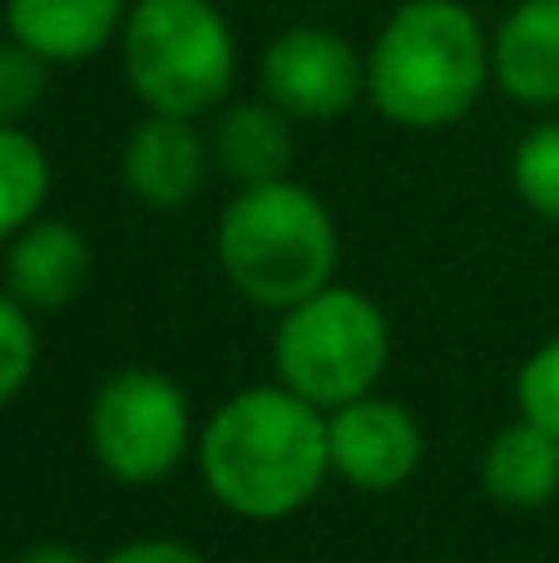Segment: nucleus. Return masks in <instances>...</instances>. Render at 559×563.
Segmentation results:
<instances>
[{"mask_svg": "<svg viewBox=\"0 0 559 563\" xmlns=\"http://www.w3.org/2000/svg\"><path fill=\"white\" fill-rule=\"evenodd\" d=\"M491 85L520 109H559V0H515L491 30Z\"/></svg>", "mask_w": 559, "mask_h": 563, "instance_id": "10", "label": "nucleus"}, {"mask_svg": "<svg viewBox=\"0 0 559 563\" xmlns=\"http://www.w3.org/2000/svg\"><path fill=\"white\" fill-rule=\"evenodd\" d=\"M198 475L213 505L248 525L293 519L332 479L327 410L287 386H248L218 400L198 426Z\"/></svg>", "mask_w": 559, "mask_h": 563, "instance_id": "1", "label": "nucleus"}, {"mask_svg": "<svg viewBox=\"0 0 559 563\" xmlns=\"http://www.w3.org/2000/svg\"><path fill=\"white\" fill-rule=\"evenodd\" d=\"M392 366V321L366 291L332 287L277 311L273 371L277 386L317 410H337L372 396Z\"/></svg>", "mask_w": 559, "mask_h": 563, "instance_id": "5", "label": "nucleus"}, {"mask_svg": "<svg viewBox=\"0 0 559 563\" xmlns=\"http://www.w3.org/2000/svg\"><path fill=\"white\" fill-rule=\"evenodd\" d=\"M89 238L65 218L25 223L6 243V291L30 311H59L89 282Z\"/></svg>", "mask_w": 559, "mask_h": 563, "instance_id": "11", "label": "nucleus"}, {"mask_svg": "<svg viewBox=\"0 0 559 563\" xmlns=\"http://www.w3.org/2000/svg\"><path fill=\"white\" fill-rule=\"evenodd\" d=\"M485 89L491 25L465 0H402L366 45V104L396 129H456Z\"/></svg>", "mask_w": 559, "mask_h": 563, "instance_id": "2", "label": "nucleus"}, {"mask_svg": "<svg viewBox=\"0 0 559 563\" xmlns=\"http://www.w3.org/2000/svg\"><path fill=\"white\" fill-rule=\"evenodd\" d=\"M85 430L99 470L134 489L168 479L198 445L184 386L154 366L114 371L89 400Z\"/></svg>", "mask_w": 559, "mask_h": 563, "instance_id": "6", "label": "nucleus"}, {"mask_svg": "<svg viewBox=\"0 0 559 563\" xmlns=\"http://www.w3.org/2000/svg\"><path fill=\"white\" fill-rule=\"evenodd\" d=\"M50 154L25 124H0V247L50 203Z\"/></svg>", "mask_w": 559, "mask_h": 563, "instance_id": "15", "label": "nucleus"}, {"mask_svg": "<svg viewBox=\"0 0 559 563\" xmlns=\"http://www.w3.org/2000/svg\"><path fill=\"white\" fill-rule=\"evenodd\" d=\"M481 485L501 509H545L559 495V440L515 416L491 435L481 455Z\"/></svg>", "mask_w": 559, "mask_h": 563, "instance_id": "14", "label": "nucleus"}, {"mask_svg": "<svg viewBox=\"0 0 559 563\" xmlns=\"http://www.w3.org/2000/svg\"><path fill=\"white\" fill-rule=\"evenodd\" d=\"M515 410H520V420L550 430L559 440V336L535 346L525 366L515 371Z\"/></svg>", "mask_w": 559, "mask_h": 563, "instance_id": "19", "label": "nucleus"}, {"mask_svg": "<svg viewBox=\"0 0 559 563\" xmlns=\"http://www.w3.org/2000/svg\"><path fill=\"white\" fill-rule=\"evenodd\" d=\"M15 563H95V559L79 554L75 544H59V539H40V544L20 549Z\"/></svg>", "mask_w": 559, "mask_h": 563, "instance_id": "21", "label": "nucleus"}, {"mask_svg": "<svg viewBox=\"0 0 559 563\" xmlns=\"http://www.w3.org/2000/svg\"><path fill=\"white\" fill-rule=\"evenodd\" d=\"M208 174H213V148H208V129L198 119L144 114L119 148V178H124L129 198L154 213L188 208L204 194Z\"/></svg>", "mask_w": 559, "mask_h": 563, "instance_id": "9", "label": "nucleus"}, {"mask_svg": "<svg viewBox=\"0 0 559 563\" xmlns=\"http://www.w3.org/2000/svg\"><path fill=\"white\" fill-rule=\"evenodd\" d=\"M99 563H208L184 539H129V544L109 549Z\"/></svg>", "mask_w": 559, "mask_h": 563, "instance_id": "20", "label": "nucleus"}, {"mask_svg": "<svg viewBox=\"0 0 559 563\" xmlns=\"http://www.w3.org/2000/svg\"><path fill=\"white\" fill-rule=\"evenodd\" d=\"M114 49L144 114L208 119L233 99L238 35L218 0H129Z\"/></svg>", "mask_w": 559, "mask_h": 563, "instance_id": "4", "label": "nucleus"}, {"mask_svg": "<svg viewBox=\"0 0 559 563\" xmlns=\"http://www.w3.org/2000/svg\"><path fill=\"white\" fill-rule=\"evenodd\" d=\"M213 257L223 282L263 311H287L332 287L342 263V233L322 198L297 178L233 188L213 228Z\"/></svg>", "mask_w": 559, "mask_h": 563, "instance_id": "3", "label": "nucleus"}, {"mask_svg": "<svg viewBox=\"0 0 559 563\" xmlns=\"http://www.w3.org/2000/svg\"><path fill=\"white\" fill-rule=\"evenodd\" d=\"M129 0H6V35L50 65H85L114 49Z\"/></svg>", "mask_w": 559, "mask_h": 563, "instance_id": "13", "label": "nucleus"}, {"mask_svg": "<svg viewBox=\"0 0 559 563\" xmlns=\"http://www.w3.org/2000/svg\"><path fill=\"white\" fill-rule=\"evenodd\" d=\"M327 455H332V479L362 495H396L421 470L426 430L406 400L372 390L352 406L327 410Z\"/></svg>", "mask_w": 559, "mask_h": 563, "instance_id": "8", "label": "nucleus"}, {"mask_svg": "<svg viewBox=\"0 0 559 563\" xmlns=\"http://www.w3.org/2000/svg\"><path fill=\"white\" fill-rule=\"evenodd\" d=\"M511 188L535 218L559 223V119H540L511 148Z\"/></svg>", "mask_w": 559, "mask_h": 563, "instance_id": "16", "label": "nucleus"}, {"mask_svg": "<svg viewBox=\"0 0 559 563\" xmlns=\"http://www.w3.org/2000/svg\"><path fill=\"white\" fill-rule=\"evenodd\" d=\"M257 95L293 124H337L366 99V49L332 25H287L263 45Z\"/></svg>", "mask_w": 559, "mask_h": 563, "instance_id": "7", "label": "nucleus"}, {"mask_svg": "<svg viewBox=\"0 0 559 563\" xmlns=\"http://www.w3.org/2000/svg\"><path fill=\"white\" fill-rule=\"evenodd\" d=\"M208 148H213V174H223L233 188L277 184L293 178L297 124L263 95L228 99L208 124Z\"/></svg>", "mask_w": 559, "mask_h": 563, "instance_id": "12", "label": "nucleus"}, {"mask_svg": "<svg viewBox=\"0 0 559 563\" xmlns=\"http://www.w3.org/2000/svg\"><path fill=\"white\" fill-rule=\"evenodd\" d=\"M35 366H40L35 311L20 307L10 291H0V410L30 386Z\"/></svg>", "mask_w": 559, "mask_h": 563, "instance_id": "18", "label": "nucleus"}, {"mask_svg": "<svg viewBox=\"0 0 559 563\" xmlns=\"http://www.w3.org/2000/svg\"><path fill=\"white\" fill-rule=\"evenodd\" d=\"M50 59L20 40H0V124H25L50 95Z\"/></svg>", "mask_w": 559, "mask_h": 563, "instance_id": "17", "label": "nucleus"}]
</instances>
